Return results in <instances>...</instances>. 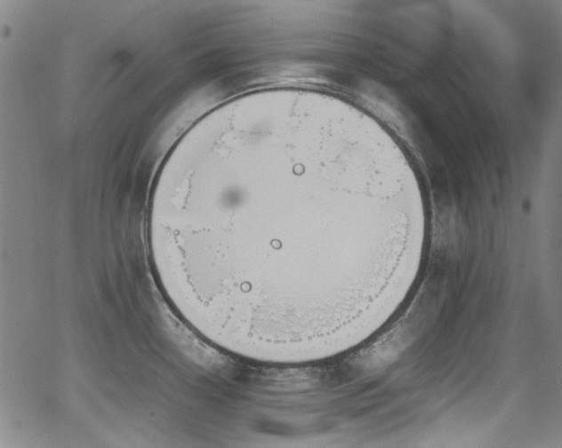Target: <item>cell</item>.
I'll list each match as a JSON object with an SVG mask.
<instances>
[{
  "mask_svg": "<svg viewBox=\"0 0 562 448\" xmlns=\"http://www.w3.org/2000/svg\"><path fill=\"white\" fill-rule=\"evenodd\" d=\"M174 219L200 294L273 316L346 292L392 225L359 158L301 139L255 141L195 173Z\"/></svg>",
  "mask_w": 562,
  "mask_h": 448,
  "instance_id": "1",
  "label": "cell"
}]
</instances>
